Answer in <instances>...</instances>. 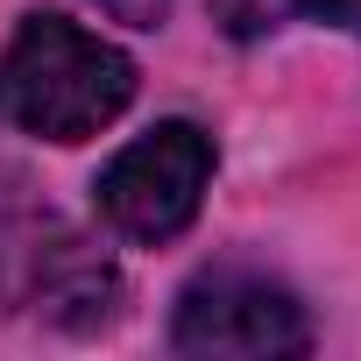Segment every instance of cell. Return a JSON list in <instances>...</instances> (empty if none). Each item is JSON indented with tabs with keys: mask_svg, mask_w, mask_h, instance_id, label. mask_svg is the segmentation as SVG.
I'll use <instances>...</instances> for the list:
<instances>
[{
	"mask_svg": "<svg viewBox=\"0 0 361 361\" xmlns=\"http://www.w3.org/2000/svg\"><path fill=\"white\" fill-rule=\"evenodd\" d=\"M128 99L135 57L64 15H29L0 57V106L43 142H92L128 114Z\"/></svg>",
	"mask_w": 361,
	"mask_h": 361,
	"instance_id": "cell-1",
	"label": "cell"
},
{
	"mask_svg": "<svg viewBox=\"0 0 361 361\" xmlns=\"http://www.w3.org/2000/svg\"><path fill=\"white\" fill-rule=\"evenodd\" d=\"M206 185H213V135L192 121H156L92 177V206L121 241L156 248L199 220Z\"/></svg>",
	"mask_w": 361,
	"mask_h": 361,
	"instance_id": "cell-2",
	"label": "cell"
},
{
	"mask_svg": "<svg viewBox=\"0 0 361 361\" xmlns=\"http://www.w3.org/2000/svg\"><path fill=\"white\" fill-rule=\"evenodd\" d=\"M170 347L199 361H276V354H305L312 326L290 283L262 269H206L177 290Z\"/></svg>",
	"mask_w": 361,
	"mask_h": 361,
	"instance_id": "cell-3",
	"label": "cell"
},
{
	"mask_svg": "<svg viewBox=\"0 0 361 361\" xmlns=\"http://www.w3.org/2000/svg\"><path fill=\"white\" fill-rule=\"evenodd\" d=\"M319 22V29H347L361 36V0H220V22L234 36H262L276 22Z\"/></svg>",
	"mask_w": 361,
	"mask_h": 361,
	"instance_id": "cell-4",
	"label": "cell"
},
{
	"mask_svg": "<svg viewBox=\"0 0 361 361\" xmlns=\"http://www.w3.org/2000/svg\"><path fill=\"white\" fill-rule=\"evenodd\" d=\"M99 15H114V22H128V29H156L163 15H170V0H92Z\"/></svg>",
	"mask_w": 361,
	"mask_h": 361,
	"instance_id": "cell-5",
	"label": "cell"
}]
</instances>
